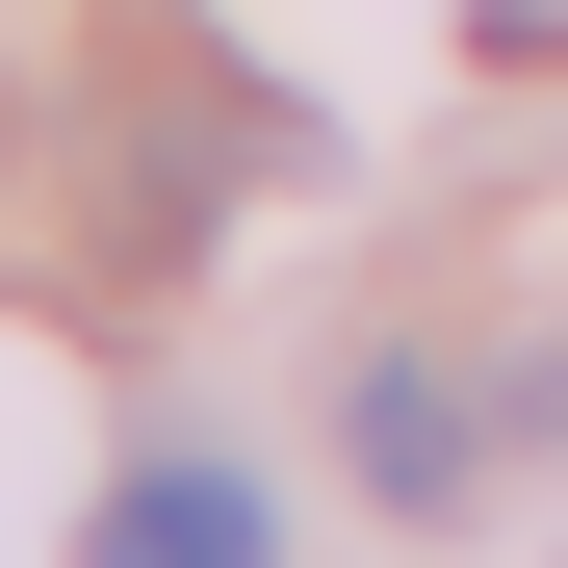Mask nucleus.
I'll return each mask as SVG.
<instances>
[{"label": "nucleus", "instance_id": "1", "mask_svg": "<svg viewBox=\"0 0 568 568\" xmlns=\"http://www.w3.org/2000/svg\"><path fill=\"white\" fill-rule=\"evenodd\" d=\"M465 465H491L465 362H362V491H388V517H465Z\"/></svg>", "mask_w": 568, "mask_h": 568}, {"label": "nucleus", "instance_id": "2", "mask_svg": "<svg viewBox=\"0 0 568 568\" xmlns=\"http://www.w3.org/2000/svg\"><path fill=\"white\" fill-rule=\"evenodd\" d=\"M78 568H258V491L233 465H130V491L78 517Z\"/></svg>", "mask_w": 568, "mask_h": 568}, {"label": "nucleus", "instance_id": "3", "mask_svg": "<svg viewBox=\"0 0 568 568\" xmlns=\"http://www.w3.org/2000/svg\"><path fill=\"white\" fill-rule=\"evenodd\" d=\"M517 439H568V362H542V388H517Z\"/></svg>", "mask_w": 568, "mask_h": 568}]
</instances>
